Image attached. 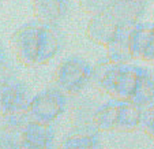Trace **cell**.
<instances>
[{"instance_id":"obj_1","label":"cell","mask_w":154,"mask_h":149,"mask_svg":"<svg viewBox=\"0 0 154 149\" xmlns=\"http://www.w3.org/2000/svg\"><path fill=\"white\" fill-rule=\"evenodd\" d=\"M10 45L15 58L23 66L40 67L57 56L63 47V34L56 25L34 19L12 33Z\"/></svg>"},{"instance_id":"obj_2","label":"cell","mask_w":154,"mask_h":149,"mask_svg":"<svg viewBox=\"0 0 154 149\" xmlns=\"http://www.w3.org/2000/svg\"><path fill=\"white\" fill-rule=\"evenodd\" d=\"M145 68L131 65V62H112L104 58L93 66L91 82L112 99L130 100Z\"/></svg>"},{"instance_id":"obj_3","label":"cell","mask_w":154,"mask_h":149,"mask_svg":"<svg viewBox=\"0 0 154 149\" xmlns=\"http://www.w3.org/2000/svg\"><path fill=\"white\" fill-rule=\"evenodd\" d=\"M143 108L131 100L109 99L97 105L93 116V126L97 132L130 133L140 127Z\"/></svg>"},{"instance_id":"obj_4","label":"cell","mask_w":154,"mask_h":149,"mask_svg":"<svg viewBox=\"0 0 154 149\" xmlns=\"http://www.w3.org/2000/svg\"><path fill=\"white\" fill-rule=\"evenodd\" d=\"M93 66L85 59L71 56L61 60L55 71V86L67 96H76L91 82Z\"/></svg>"},{"instance_id":"obj_5","label":"cell","mask_w":154,"mask_h":149,"mask_svg":"<svg viewBox=\"0 0 154 149\" xmlns=\"http://www.w3.org/2000/svg\"><path fill=\"white\" fill-rule=\"evenodd\" d=\"M67 97L56 86L44 89L30 99L26 114L32 122L52 126L66 112Z\"/></svg>"},{"instance_id":"obj_6","label":"cell","mask_w":154,"mask_h":149,"mask_svg":"<svg viewBox=\"0 0 154 149\" xmlns=\"http://www.w3.org/2000/svg\"><path fill=\"white\" fill-rule=\"evenodd\" d=\"M27 86L22 81L14 78L0 86V116L26 114L30 103Z\"/></svg>"},{"instance_id":"obj_7","label":"cell","mask_w":154,"mask_h":149,"mask_svg":"<svg viewBox=\"0 0 154 149\" xmlns=\"http://www.w3.org/2000/svg\"><path fill=\"white\" fill-rule=\"evenodd\" d=\"M119 29V22L115 19V17L108 10V11L93 15L90 18L86 27V36L94 44L102 45V47L106 48L111 44V41L115 38Z\"/></svg>"},{"instance_id":"obj_8","label":"cell","mask_w":154,"mask_h":149,"mask_svg":"<svg viewBox=\"0 0 154 149\" xmlns=\"http://www.w3.org/2000/svg\"><path fill=\"white\" fill-rule=\"evenodd\" d=\"M55 130L52 126L29 120L19 134V149H52Z\"/></svg>"},{"instance_id":"obj_9","label":"cell","mask_w":154,"mask_h":149,"mask_svg":"<svg viewBox=\"0 0 154 149\" xmlns=\"http://www.w3.org/2000/svg\"><path fill=\"white\" fill-rule=\"evenodd\" d=\"M34 19L44 24L56 25L63 22L70 12L68 0H32Z\"/></svg>"},{"instance_id":"obj_10","label":"cell","mask_w":154,"mask_h":149,"mask_svg":"<svg viewBox=\"0 0 154 149\" xmlns=\"http://www.w3.org/2000/svg\"><path fill=\"white\" fill-rule=\"evenodd\" d=\"M146 8H147V0H115L109 11L119 22L120 26H123L140 22Z\"/></svg>"},{"instance_id":"obj_11","label":"cell","mask_w":154,"mask_h":149,"mask_svg":"<svg viewBox=\"0 0 154 149\" xmlns=\"http://www.w3.org/2000/svg\"><path fill=\"white\" fill-rule=\"evenodd\" d=\"M137 24L123 25L120 26L119 32L116 33L115 38L111 41V44L106 47L108 55L106 58L112 62H131L132 53H131V33Z\"/></svg>"},{"instance_id":"obj_12","label":"cell","mask_w":154,"mask_h":149,"mask_svg":"<svg viewBox=\"0 0 154 149\" xmlns=\"http://www.w3.org/2000/svg\"><path fill=\"white\" fill-rule=\"evenodd\" d=\"M59 149H101V144L94 129H78L64 138Z\"/></svg>"},{"instance_id":"obj_13","label":"cell","mask_w":154,"mask_h":149,"mask_svg":"<svg viewBox=\"0 0 154 149\" xmlns=\"http://www.w3.org/2000/svg\"><path fill=\"white\" fill-rule=\"evenodd\" d=\"M130 100L143 109L154 103V73L151 70L145 68Z\"/></svg>"},{"instance_id":"obj_14","label":"cell","mask_w":154,"mask_h":149,"mask_svg":"<svg viewBox=\"0 0 154 149\" xmlns=\"http://www.w3.org/2000/svg\"><path fill=\"white\" fill-rule=\"evenodd\" d=\"M115 0H79V7L85 14L90 15H97L105 12L113 6Z\"/></svg>"},{"instance_id":"obj_15","label":"cell","mask_w":154,"mask_h":149,"mask_svg":"<svg viewBox=\"0 0 154 149\" xmlns=\"http://www.w3.org/2000/svg\"><path fill=\"white\" fill-rule=\"evenodd\" d=\"M15 77V70L12 66V62L10 60L6 49L3 48V44L0 41V86L10 81Z\"/></svg>"},{"instance_id":"obj_16","label":"cell","mask_w":154,"mask_h":149,"mask_svg":"<svg viewBox=\"0 0 154 149\" xmlns=\"http://www.w3.org/2000/svg\"><path fill=\"white\" fill-rule=\"evenodd\" d=\"M140 129L149 138L154 141V103L143 109Z\"/></svg>"},{"instance_id":"obj_17","label":"cell","mask_w":154,"mask_h":149,"mask_svg":"<svg viewBox=\"0 0 154 149\" xmlns=\"http://www.w3.org/2000/svg\"><path fill=\"white\" fill-rule=\"evenodd\" d=\"M0 149H19V134L0 127Z\"/></svg>"},{"instance_id":"obj_18","label":"cell","mask_w":154,"mask_h":149,"mask_svg":"<svg viewBox=\"0 0 154 149\" xmlns=\"http://www.w3.org/2000/svg\"><path fill=\"white\" fill-rule=\"evenodd\" d=\"M140 60L154 63V24H151L150 30H149V36H147V40H146L145 48H143Z\"/></svg>"},{"instance_id":"obj_19","label":"cell","mask_w":154,"mask_h":149,"mask_svg":"<svg viewBox=\"0 0 154 149\" xmlns=\"http://www.w3.org/2000/svg\"><path fill=\"white\" fill-rule=\"evenodd\" d=\"M0 3H2V0H0Z\"/></svg>"}]
</instances>
